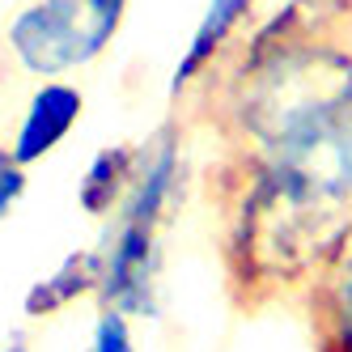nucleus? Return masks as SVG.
<instances>
[{
    "mask_svg": "<svg viewBox=\"0 0 352 352\" xmlns=\"http://www.w3.org/2000/svg\"><path fill=\"white\" fill-rule=\"evenodd\" d=\"M225 153H272L352 102V0H285L195 85Z\"/></svg>",
    "mask_w": 352,
    "mask_h": 352,
    "instance_id": "1",
    "label": "nucleus"
},
{
    "mask_svg": "<svg viewBox=\"0 0 352 352\" xmlns=\"http://www.w3.org/2000/svg\"><path fill=\"white\" fill-rule=\"evenodd\" d=\"M204 191L217 212L225 297L242 314L301 297L314 267L352 221V199L259 153L221 148Z\"/></svg>",
    "mask_w": 352,
    "mask_h": 352,
    "instance_id": "2",
    "label": "nucleus"
},
{
    "mask_svg": "<svg viewBox=\"0 0 352 352\" xmlns=\"http://www.w3.org/2000/svg\"><path fill=\"white\" fill-rule=\"evenodd\" d=\"M132 0H30L5 26L9 56L38 81L68 77L107 56Z\"/></svg>",
    "mask_w": 352,
    "mask_h": 352,
    "instance_id": "3",
    "label": "nucleus"
},
{
    "mask_svg": "<svg viewBox=\"0 0 352 352\" xmlns=\"http://www.w3.org/2000/svg\"><path fill=\"white\" fill-rule=\"evenodd\" d=\"M166 234L148 230L136 221H107V234L98 242L102 255V285H98V306H111L119 314L157 318L162 314V272H166Z\"/></svg>",
    "mask_w": 352,
    "mask_h": 352,
    "instance_id": "4",
    "label": "nucleus"
},
{
    "mask_svg": "<svg viewBox=\"0 0 352 352\" xmlns=\"http://www.w3.org/2000/svg\"><path fill=\"white\" fill-rule=\"evenodd\" d=\"M187 183H191V162H187V128L179 115L162 119L144 140H136V170L132 187L119 204V221H136L148 230L166 234L170 221L187 204Z\"/></svg>",
    "mask_w": 352,
    "mask_h": 352,
    "instance_id": "5",
    "label": "nucleus"
},
{
    "mask_svg": "<svg viewBox=\"0 0 352 352\" xmlns=\"http://www.w3.org/2000/svg\"><path fill=\"white\" fill-rule=\"evenodd\" d=\"M259 5L263 0H208L183 47V56L170 68V81H166L170 102H183L187 94H195V85L246 38V26H255Z\"/></svg>",
    "mask_w": 352,
    "mask_h": 352,
    "instance_id": "6",
    "label": "nucleus"
},
{
    "mask_svg": "<svg viewBox=\"0 0 352 352\" xmlns=\"http://www.w3.org/2000/svg\"><path fill=\"white\" fill-rule=\"evenodd\" d=\"M314 352H352V221L301 289Z\"/></svg>",
    "mask_w": 352,
    "mask_h": 352,
    "instance_id": "7",
    "label": "nucleus"
},
{
    "mask_svg": "<svg viewBox=\"0 0 352 352\" xmlns=\"http://www.w3.org/2000/svg\"><path fill=\"white\" fill-rule=\"evenodd\" d=\"M85 115V94L64 81V77H52V81H38V89L30 94L26 111H21V123L13 132V157L21 166H38L56 153V148L72 136V128L81 123Z\"/></svg>",
    "mask_w": 352,
    "mask_h": 352,
    "instance_id": "8",
    "label": "nucleus"
},
{
    "mask_svg": "<svg viewBox=\"0 0 352 352\" xmlns=\"http://www.w3.org/2000/svg\"><path fill=\"white\" fill-rule=\"evenodd\" d=\"M98 285H102V255L98 246L85 250H68V255L21 293V318L43 322L56 318L68 306H77L81 297H98Z\"/></svg>",
    "mask_w": 352,
    "mask_h": 352,
    "instance_id": "9",
    "label": "nucleus"
},
{
    "mask_svg": "<svg viewBox=\"0 0 352 352\" xmlns=\"http://www.w3.org/2000/svg\"><path fill=\"white\" fill-rule=\"evenodd\" d=\"M132 170H136V140H115L102 144L81 170L77 183V208L89 221H111L123 204V195L132 187Z\"/></svg>",
    "mask_w": 352,
    "mask_h": 352,
    "instance_id": "10",
    "label": "nucleus"
},
{
    "mask_svg": "<svg viewBox=\"0 0 352 352\" xmlns=\"http://www.w3.org/2000/svg\"><path fill=\"white\" fill-rule=\"evenodd\" d=\"M85 352H140L132 318L119 314V310H111V306H98V318H94V327H89Z\"/></svg>",
    "mask_w": 352,
    "mask_h": 352,
    "instance_id": "11",
    "label": "nucleus"
},
{
    "mask_svg": "<svg viewBox=\"0 0 352 352\" xmlns=\"http://www.w3.org/2000/svg\"><path fill=\"white\" fill-rule=\"evenodd\" d=\"M30 191V166L13 157L9 144H0V221H5Z\"/></svg>",
    "mask_w": 352,
    "mask_h": 352,
    "instance_id": "12",
    "label": "nucleus"
},
{
    "mask_svg": "<svg viewBox=\"0 0 352 352\" xmlns=\"http://www.w3.org/2000/svg\"><path fill=\"white\" fill-rule=\"evenodd\" d=\"M0 352H30V336L17 327V331H9V340L0 344Z\"/></svg>",
    "mask_w": 352,
    "mask_h": 352,
    "instance_id": "13",
    "label": "nucleus"
}]
</instances>
